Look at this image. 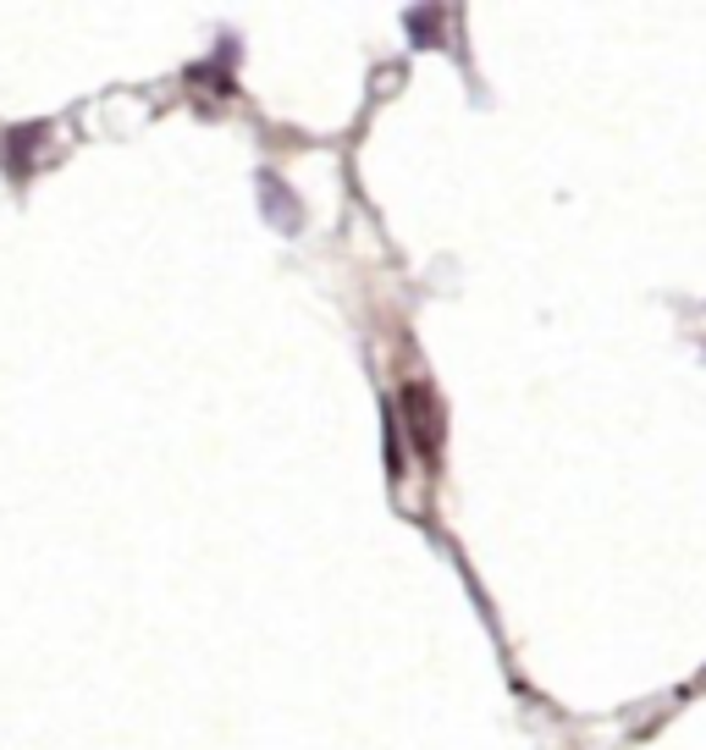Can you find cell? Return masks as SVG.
Instances as JSON below:
<instances>
[{
  "label": "cell",
  "instance_id": "1",
  "mask_svg": "<svg viewBox=\"0 0 706 750\" xmlns=\"http://www.w3.org/2000/svg\"><path fill=\"white\" fill-rule=\"evenodd\" d=\"M398 404H404V420H409L415 453H420L426 464H437V459H442V431H448L442 404L431 398V387H426V382H409V387L398 393Z\"/></svg>",
  "mask_w": 706,
  "mask_h": 750
},
{
  "label": "cell",
  "instance_id": "2",
  "mask_svg": "<svg viewBox=\"0 0 706 750\" xmlns=\"http://www.w3.org/2000/svg\"><path fill=\"white\" fill-rule=\"evenodd\" d=\"M260 199L271 205V221H276L282 232H298V199L282 188V177H276V172H260Z\"/></svg>",
  "mask_w": 706,
  "mask_h": 750
},
{
  "label": "cell",
  "instance_id": "3",
  "mask_svg": "<svg viewBox=\"0 0 706 750\" xmlns=\"http://www.w3.org/2000/svg\"><path fill=\"white\" fill-rule=\"evenodd\" d=\"M404 23H409V34H415V45H420V51L442 45V23H448V18H442V7H415Z\"/></svg>",
  "mask_w": 706,
  "mask_h": 750
}]
</instances>
